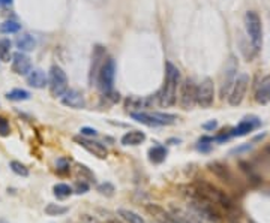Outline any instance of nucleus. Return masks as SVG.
Wrapping results in <instances>:
<instances>
[{
    "label": "nucleus",
    "instance_id": "nucleus-27",
    "mask_svg": "<svg viewBox=\"0 0 270 223\" xmlns=\"http://www.w3.org/2000/svg\"><path fill=\"white\" fill-rule=\"evenodd\" d=\"M20 30H21V24H18L14 20H8V21H3L2 24H0V33L9 35V33H17Z\"/></svg>",
    "mask_w": 270,
    "mask_h": 223
},
{
    "label": "nucleus",
    "instance_id": "nucleus-9",
    "mask_svg": "<svg viewBox=\"0 0 270 223\" xmlns=\"http://www.w3.org/2000/svg\"><path fill=\"white\" fill-rule=\"evenodd\" d=\"M75 143L78 146H81L83 149H86L90 154L96 156L98 159H105L108 156V150L104 144L98 143V141H93L92 138H87V137H75Z\"/></svg>",
    "mask_w": 270,
    "mask_h": 223
},
{
    "label": "nucleus",
    "instance_id": "nucleus-6",
    "mask_svg": "<svg viewBox=\"0 0 270 223\" xmlns=\"http://www.w3.org/2000/svg\"><path fill=\"white\" fill-rule=\"evenodd\" d=\"M249 85V75L248 74H240L239 76H236L234 84L230 90L228 94V102L233 106H237L243 102L245 96H246V90Z\"/></svg>",
    "mask_w": 270,
    "mask_h": 223
},
{
    "label": "nucleus",
    "instance_id": "nucleus-24",
    "mask_svg": "<svg viewBox=\"0 0 270 223\" xmlns=\"http://www.w3.org/2000/svg\"><path fill=\"white\" fill-rule=\"evenodd\" d=\"M117 214H119L126 223H146V220H144L140 214L134 213V211H131V210H126V208H120V210L117 211Z\"/></svg>",
    "mask_w": 270,
    "mask_h": 223
},
{
    "label": "nucleus",
    "instance_id": "nucleus-35",
    "mask_svg": "<svg viewBox=\"0 0 270 223\" xmlns=\"http://www.w3.org/2000/svg\"><path fill=\"white\" fill-rule=\"evenodd\" d=\"M80 134H81L83 137L93 138V137H96V135H98V131H96V129H92V128H83V129L80 131Z\"/></svg>",
    "mask_w": 270,
    "mask_h": 223
},
{
    "label": "nucleus",
    "instance_id": "nucleus-11",
    "mask_svg": "<svg viewBox=\"0 0 270 223\" xmlns=\"http://www.w3.org/2000/svg\"><path fill=\"white\" fill-rule=\"evenodd\" d=\"M236 74H237V63L234 60V57H231L228 60V65L225 66V74H224V79H222V85H221V97H228L230 90L234 84L236 79Z\"/></svg>",
    "mask_w": 270,
    "mask_h": 223
},
{
    "label": "nucleus",
    "instance_id": "nucleus-15",
    "mask_svg": "<svg viewBox=\"0 0 270 223\" xmlns=\"http://www.w3.org/2000/svg\"><path fill=\"white\" fill-rule=\"evenodd\" d=\"M146 211H147L155 220H158L159 223H176L173 213L165 211L162 207H159V205H156V204H147V205H146Z\"/></svg>",
    "mask_w": 270,
    "mask_h": 223
},
{
    "label": "nucleus",
    "instance_id": "nucleus-29",
    "mask_svg": "<svg viewBox=\"0 0 270 223\" xmlns=\"http://www.w3.org/2000/svg\"><path fill=\"white\" fill-rule=\"evenodd\" d=\"M68 213V208L63 207V205H59V204H48L45 207V214L47 216H62Z\"/></svg>",
    "mask_w": 270,
    "mask_h": 223
},
{
    "label": "nucleus",
    "instance_id": "nucleus-26",
    "mask_svg": "<svg viewBox=\"0 0 270 223\" xmlns=\"http://www.w3.org/2000/svg\"><path fill=\"white\" fill-rule=\"evenodd\" d=\"M53 190H54V195L59 198V199H66V198H69L71 195H72V187L71 186H68V184H65V183H59V184H56L54 187H53Z\"/></svg>",
    "mask_w": 270,
    "mask_h": 223
},
{
    "label": "nucleus",
    "instance_id": "nucleus-20",
    "mask_svg": "<svg viewBox=\"0 0 270 223\" xmlns=\"http://www.w3.org/2000/svg\"><path fill=\"white\" fill-rule=\"evenodd\" d=\"M255 100L258 103H269L270 102V76H266L260 82V85L255 91Z\"/></svg>",
    "mask_w": 270,
    "mask_h": 223
},
{
    "label": "nucleus",
    "instance_id": "nucleus-21",
    "mask_svg": "<svg viewBox=\"0 0 270 223\" xmlns=\"http://www.w3.org/2000/svg\"><path fill=\"white\" fill-rule=\"evenodd\" d=\"M15 45L20 51L23 53H27V51H33L36 48V39L29 35V33H23L20 36H17L15 39Z\"/></svg>",
    "mask_w": 270,
    "mask_h": 223
},
{
    "label": "nucleus",
    "instance_id": "nucleus-40",
    "mask_svg": "<svg viewBox=\"0 0 270 223\" xmlns=\"http://www.w3.org/2000/svg\"><path fill=\"white\" fill-rule=\"evenodd\" d=\"M198 223H201V222H198Z\"/></svg>",
    "mask_w": 270,
    "mask_h": 223
},
{
    "label": "nucleus",
    "instance_id": "nucleus-25",
    "mask_svg": "<svg viewBox=\"0 0 270 223\" xmlns=\"http://www.w3.org/2000/svg\"><path fill=\"white\" fill-rule=\"evenodd\" d=\"M30 93L27 90H23V88H14L11 91L6 93V97L9 100H14V102H21V100H29L30 99Z\"/></svg>",
    "mask_w": 270,
    "mask_h": 223
},
{
    "label": "nucleus",
    "instance_id": "nucleus-1",
    "mask_svg": "<svg viewBox=\"0 0 270 223\" xmlns=\"http://www.w3.org/2000/svg\"><path fill=\"white\" fill-rule=\"evenodd\" d=\"M179 87H180V71L171 62H167L164 84L156 94V100L161 108H170V106L176 105Z\"/></svg>",
    "mask_w": 270,
    "mask_h": 223
},
{
    "label": "nucleus",
    "instance_id": "nucleus-36",
    "mask_svg": "<svg viewBox=\"0 0 270 223\" xmlns=\"http://www.w3.org/2000/svg\"><path fill=\"white\" fill-rule=\"evenodd\" d=\"M173 216H174V220H176V223H191L186 217H183V216H180V213L179 211H174L173 213Z\"/></svg>",
    "mask_w": 270,
    "mask_h": 223
},
{
    "label": "nucleus",
    "instance_id": "nucleus-8",
    "mask_svg": "<svg viewBox=\"0 0 270 223\" xmlns=\"http://www.w3.org/2000/svg\"><path fill=\"white\" fill-rule=\"evenodd\" d=\"M215 100V84L210 78H204L197 85V103L201 108H209Z\"/></svg>",
    "mask_w": 270,
    "mask_h": 223
},
{
    "label": "nucleus",
    "instance_id": "nucleus-3",
    "mask_svg": "<svg viewBox=\"0 0 270 223\" xmlns=\"http://www.w3.org/2000/svg\"><path fill=\"white\" fill-rule=\"evenodd\" d=\"M48 88H50V94L53 97H62L69 88L68 85V76H66V72L57 66V65H53L50 68V72H48Z\"/></svg>",
    "mask_w": 270,
    "mask_h": 223
},
{
    "label": "nucleus",
    "instance_id": "nucleus-22",
    "mask_svg": "<svg viewBox=\"0 0 270 223\" xmlns=\"http://www.w3.org/2000/svg\"><path fill=\"white\" fill-rule=\"evenodd\" d=\"M167 157V149L164 146H153L149 150V160L155 165H159Z\"/></svg>",
    "mask_w": 270,
    "mask_h": 223
},
{
    "label": "nucleus",
    "instance_id": "nucleus-37",
    "mask_svg": "<svg viewBox=\"0 0 270 223\" xmlns=\"http://www.w3.org/2000/svg\"><path fill=\"white\" fill-rule=\"evenodd\" d=\"M216 126H218V123H216L215 120H212V122H209V123H204V125H203V129H206V131H213V129H216Z\"/></svg>",
    "mask_w": 270,
    "mask_h": 223
},
{
    "label": "nucleus",
    "instance_id": "nucleus-16",
    "mask_svg": "<svg viewBox=\"0 0 270 223\" xmlns=\"http://www.w3.org/2000/svg\"><path fill=\"white\" fill-rule=\"evenodd\" d=\"M27 84L33 88H45L48 84V76L42 69H32L27 75Z\"/></svg>",
    "mask_w": 270,
    "mask_h": 223
},
{
    "label": "nucleus",
    "instance_id": "nucleus-4",
    "mask_svg": "<svg viewBox=\"0 0 270 223\" xmlns=\"http://www.w3.org/2000/svg\"><path fill=\"white\" fill-rule=\"evenodd\" d=\"M245 27L246 33L251 39V44L255 50H260L263 45V27H261V20L257 12L248 11L245 14Z\"/></svg>",
    "mask_w": 270,
    "mask_h": 223
},
{
    "label": "nucleus",
    "instance_id": "nucleus-14",
    "mask_svg": "<svg viewBox=\"0 0 270 223\" xmlns=\"http://www.w3.org/2000/svg\"><path fill=\"white\" fill-rule=\"evenodd\" d=\"M62 103L69 106V108H74V109H83L86 106L84 96L78 90H68L62 96Z\"/></svg>",
    "mask_w": 270,
    "mask_h": 223
},
{
    "label": "nucleus",
    "instance_id": "nucleus-30",
    "mask_svg": "<svg viewBox=\"0 0 270 223\" xmlns=\"http://www.w3.org/2000/svg\"><path fill=\"white\" fill-rule=\"evenodd\" d=\"M11 169H12L17 175H21V177H27V175H29L27 166L23 165L21 162H17V160H12V162H11Z\"/></svg>",
    "mask_w": 270,
    "mask_h": 223
},
{
    "label": "nucleus",
    "instance_id": "nucleus-19",
    "mask_svg": "<svg viewBox=\"0 0 270 223\" xmlns=\"http://www.w3.org/2000/svg\"><path fill=\"white\" fill-rule=\"evenodd\" d=\"M209 168H210V171L215 172V175H216L218 178H221L224 183H228V184L233 183L234 177H233L231 171L228 169V166H225V165H222V163H219V162H215V163H210Z\"/></svg>",
    "mask_w": 270,
    "mask_h": 223
},
{
    "label": "nucleus",
    "instance_id": "nucleus-28",
    "mask_svg": "<svg viewBox=\"0 0 270 223\" xmlns=\"http://www.w3.org/2000/svg\"><path fill=\"white\" fill-rule=\"evenodd\" d=\"M77 174L80 175V181H86V183H89V181H95V175H93V172L87 168V166H84V165H77Z\"/></svg>",
    "mask_w": 270,
    "mask_h": 223
},
{
    "label": "nucleus",
    "instance_id": "nucleus-17",
    "mask_svg": "<svg viewBox=\"0 0 270 223\" xmlns=\"http://www.w3.org/2000/svg\"><path fill=\"white\" fill-rule=\"evenodd\" d=\"M152 102V97H137V96H131L126 99V108L128 111H132V113H135V111H140L147 108ZM131 113V114H132Z\"/></svg>",
    "mask_w": 270,
    "mask_h": 223
},
{
    "label": "nucleus",
    "instance_id": "nucleus-10",
    "mask_svg": "<svg viewBox=\"0 0 270 223\" xmlns=\"http://www.w3.org/2000/svg\"><path fill=\"white\" fill-rule=\"evenodd\" d=\"M11 62H12L11 69H12V72L17 74V75H27V74L32 71V62H30V57H29L27 54H24L23 51L14 53Z\"/></svg>",
    "mask_w": 270,
    "mask_h": 223
},
{
    "label": "nucleus",
    "instance_id": "nucleus-12",
    "mask_svg": "<svg viewBox=\"0 0 270 223\" xmlns=\"http://www.w3.org/2000/svg\"><path fill=\"white\" fill-rule=\"evenodd\" d=\"M105 56H107V51H105V48H102V47H99V45H98V47L93 50V57H92V68H90V74H89V82H90V85L96 84L98 74H99V71H101V68H102L104 62L107 60V59H105Z\"/></svg>",
    "mask_w": 270,
    "mask_h": 223
},
{
    "label": "nucleus",
    "instance_id": "nucleus-34",
    "mask_svg": "<svg viewBox=\"0 0 270 223\" xmlns=\"http://www.w3.org/2000/svg\"><path fill=\"white\" fill-rule=\"evenodd\" d=\"M89 190V183H86V181H77V184H75V193H78V195H81V193H86Z\"/></svg>",
    "mask_w": 270,
    "mask_h": 223
},
{
    "label": "nucleus",
    "instance_id": "nucleus-13",
    "mask_svg": "<svg viewBox=\"0 0 270 223\" xmlns=\"http://www.w3.org/2000/svg\"><path fill=\"white\" fill-rule=\"evenodd\" d=\"M261 125V122L257 117H246L243 119L233 131H231V137H245L249 132H252L254 129H257Z\"/></svg>",
    "mask_w": 270,
    "mask_h": 223
},
{
    "label": "nucleus",
    "instance_id": "nucleus-31",
    "mask_svg": "<svg viewBox=\"0 0 270 223\" xmlns=\"http://www.w3.org/2000/svg\"><path fill=\"white\" fill-rule=\"evenodd\" d=\"M98 192H99L101 195H105V196L110 198V196L114 195L116 189H114V186H113L111 183H102V184L98 186Z\"/></svg>",
    "mask_w": 270,
    "mask_h": 223
},
{
    "label": "nucleus",
    "instance_id": "nucleus-32",
    "mask_svg": "<svg viewBox=\"0 0 270 223\" xmlns=\"http://www.w3.org/2000/svg\"><path fill=\"white\" fill-rule=\"evenodd\" d=\"M9 134H11V126L8 119L0 116V137H9Z\"/></svg>",
    "mask_w": 270,
    "mask_h": 223
},
{
    "label": "nucleus",
    "instance_id": "nucleus-5",
    "mask_svg": "<svg viewBox=\"0 0 270 223\" xmlns=\"http://www.w3.org/2000/svg\"><path fill=\"white\" fill-rule=\"evenodd\" d=\"M114 76H116V62L111 57H108L104 62L96 78V85L102 91V94L114 90Z\"/></svg>",
    "mask_w": 270,
    "mask_h": 223
},
{
    "label": "nucleus",
    "instance_id": "nucleus-39",
    "mask_svg": "<svg viewBox=\"0 0 270 223\" xmlns=\"http://www.w3.org/2000/svg\"><path fill=\"white\" fill-rule=\"evenodd\" d=\"M105 223H122V222H119V220H107Z\"/></svg>",
    "mask_w": 270,
    "mask_h": 223
},
{
    "label": "nucleus",
    "instance_id": "nucleus-18",
    "mask_svg": "<svg viewBox=\"0 0 270 223\" xmlns=\"http://www.w3.org/2000/svg\"><path fill=\"white\" fill-rule=\"evenodd\" d=\"M144 141H146V134L141 131H129L120 140L123 146H140Z\"/></svg>",
    "mask_w": 270,
    "mask_h": 223
},
{
    "label": "nucleus",
    "instance_id": "nucleus-33",
    "mask_svg": "<svg viewBox=\"0 0 270 223\" xmlns=\"http://www.w3.org/2000/svg\"><path fill=\"white\" fill-rule=\"evenodd\" d=\"M56 166H57V172H59V174H69V171H71L69 163H68L65 159H59L57 163H56Z\"/></svg>",
    "mask_w": 270,
    "mask_h": 223
},
{
    "label": "nucleus",
    "instance_id": "nucleus-7",
    "mask_svg": "<svg viewBox=\"0 0 270 223\" xmlns=\"http://www.w3.org/2000/svg\"><path fill=\"white\" fill-rule=\"evenodd\" d=\"M197 103V85L192 79H185L179 87V105L183 109H191Z\"/></svg>",
    "mask_w": 270,
    "mask_h": 223
},
{
    "label": "nucleus",
    "instance_id": "nucleus-2",
    "mask_svg": "<svg viewBox=\"0 0 270 223\" xmlns=\"http://www.w3.org/2000/svg\"><path fill=\"white\" fill-rule=\"evenodd\" d=\"M131 117L141 125H146L149 128H156V126H171L177 122V116L174 114H167V113H132Z\"/></svg>",
    "mask_w": 270,
    "mask_h": 223
},
{
    "label": "nucleus",
    "instance_id": "nucleus-23",
    "mask_svg": "<svg viewBox=\"0 0 270 223\" xmlns=\"http://www.w3.org/2000/svg\"><path fill=\"white\" fill-rule=\"evenodd\" d=\"M12 59V42L8 38H0V60L8 63Z\"/></svg>",
    "mask_w": 270,
    "mask_h": 223
},
{
    "label": "nucleus",
    "instance_id": "nucleus-38",
    "mask_svg": "<svg viewBox=\"0 0 270 223\" xmlns=\"http://www.w3.org/2000/svg\"><path fill=\"white\" fill-rule=\"evenodd\" d=\"M0 5L9 6V5H12V0H0Z\"/></svg>",
    "mask_w": 270,
    "mask_h": 223
}]
</instances>
